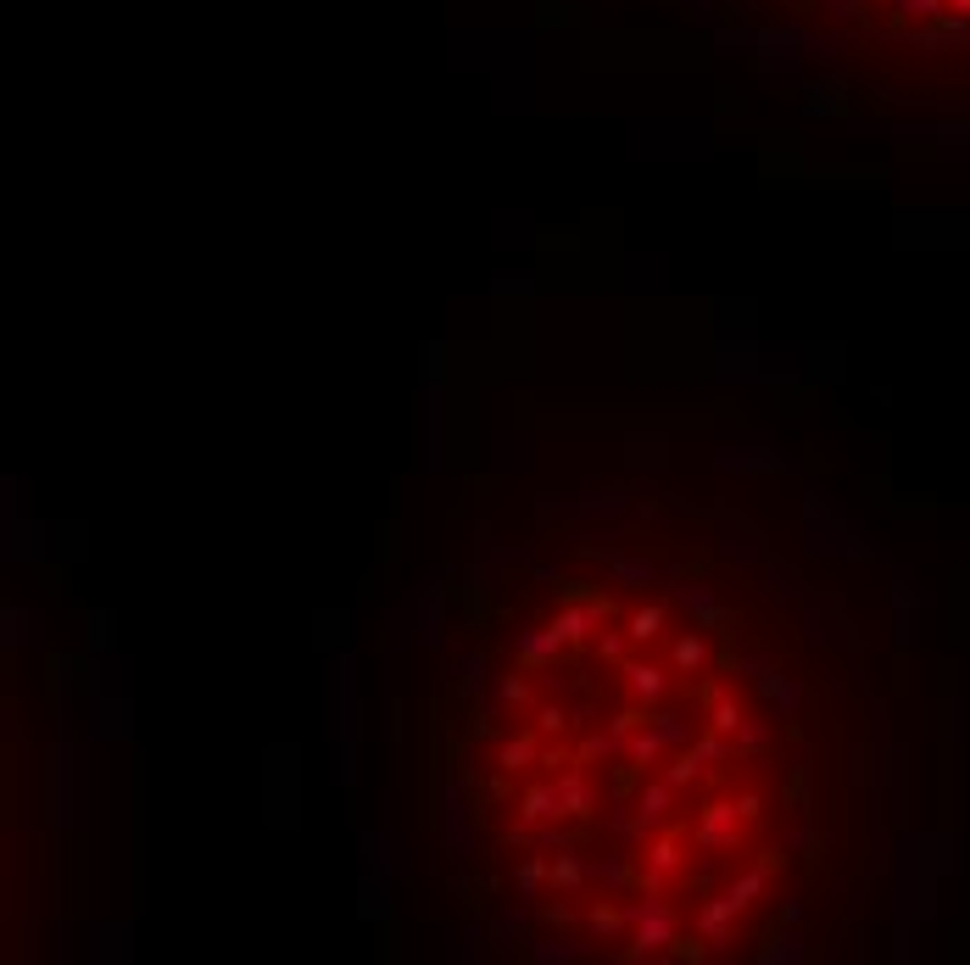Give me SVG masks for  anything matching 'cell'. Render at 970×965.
Instances as JSON below:
<instances>
[{
	"instance_id": "2",
	"label": "cell",
	"mask_w": 970,
	"mask_h": 965,
	"mask_svg": "<svg viewBox=\"0 0 970 965\" xmlns=\"http://www.w3.org/2000/svg\"><path fill=\"white\" fill-rule=\"evenodd\" d=\"M814 56L848 67L876 101H970V0H725Z\"/></svg>"
},
{
	"instance_id": "1",
	"label": "cell",
	"mask_w": 970,
	"mask_h": 965,
	"mask_svg": "<svg viewBox=\"0 0 970 965\" xmlns=\"http://www.w3.org/2000/svg\"><path fill=\"white\" fill-rule=\"evenodd\" d=\"M474 675L469 826L547 938L725 960L781 926L814 848V731L720 597L564 575Z\"/></svg>"
}]
</instances>
